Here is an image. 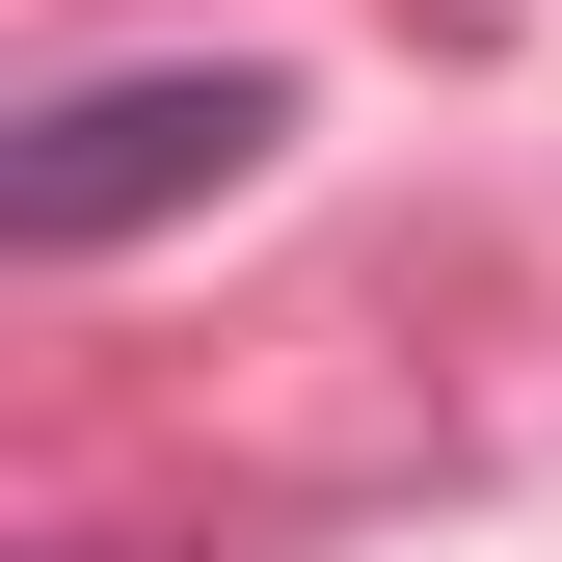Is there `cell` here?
I'll list each match as a JSON object with an SVG mask.
<instances>
[{"mask_svg": "<svg viewBox=\"0 0 562 562\" xmlns=\"http://www.w3.org/2000/svg\"><path fill=\"white\" fill-rule=\"evenodd\" d=\"M268 134H295V81H268V54H134V81H54L27 134H0V241H27V268H108V241H161V215H215Z\"/></svg>", "mask_w": 562, "mask_h": 562, "instance_id": "obj_1", "label": "cell"}]
</instances>
